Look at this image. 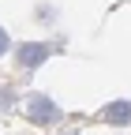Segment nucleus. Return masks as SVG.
<instances>
[{
  "label": "nucleus",
  "instance_id": "obj_2",
  "mask_svg": "<svg viewBox=\"0 0 131 135\" xmlns=\"http://www.w3.org/2000/svg\"><path fill=\"white\" fill-rule=\"evenodd\" d=\"M49 56H53V45L49 41H23L19 49H15V60H19V68H26V71L41 68Z\"/></svg>",
  "mask_w": 131,
  "mask_h": 135
},
{
  "label": "nucleus",
  "instance_id": "obj_4",
  "mask_svg": "<svg viewBox=\"0 0 131 135\" xmlns=\"http://www.w3.org/2000/svg\"><path fill=\"white\" fill-rule=\"evenodd\" d=\"M8 49H11V38H8V30H4V26H0V56H4V53H8Z\"/></svg>",
  "mask_w": 131,
  "mask_h": 135
},
{
  "label": "nucleus",
  "instance_id": "obj_3",
  "mask_svg": "<svg viewBox=\"0 0 131 135\" xmlns=\"http://www.w3.org/2000/svg\"><path fill=\"white\" fill-rule=\"evenodd\" d=\"M105 124H116V128H124V124H131V101H112V105H105Z\"/></svg>",
  "mask_w": 131,
  "mask_h": 135
},
{
  "label": "nucleus",
  "instance_id": "obj_1",
  "mask_svg": "<svg viewBox=\"0 0 131 135\" xmlns=\"http://www.w3.org/2000/svg\"><path fill=\"white\" fill-rule=\"evenodd\" d=\"M26 120L30 124H38V128H49V124H60L64 120V113L53 98H45V94H30L26 98Z\"/></svg>",
  "mask_w": 131,
  "mask_h": 135
}]
</instances>
